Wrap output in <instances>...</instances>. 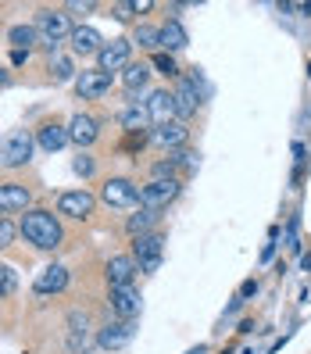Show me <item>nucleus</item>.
I'll return each mask as SVG.
<instances>
[{
    "instance_id": "f3484780",
    "label": "nucleus",
    "mask_w": 311,
    "mask_h": 354,
    "mask_svg": "<svg viewBox=\"0 0 311 354\" xmlns=\"http://www.w3.org/2000/svg\"><path fill=\"white\" fill-rule=\"evenodd\" d=\"M90 344H93V337H90V322H86V315L72 311V315H68V351H72V354H86Z\"/></svg>"
},
{
    "instance_id": "39448f33",
    "label": "nucleus",
    "mask_w": 311,
    "mask_h": 354,
    "mask_svg": "<svg viewBox=\"0 0 311 354\" xmlns=\"http://www.w3.org/2000/svg\"><path fill=\"white\" fill-rule=\"evenodd\" d=\"M164 254V236L161 233H147V236H136L133 240V261L140 272H158Z\"/></svg>"
},
{
    "instance_id": "72a5a7b5",
    "label": "nucleus",
    "mask_w": 311,
    "mask_h": 354,
    "mask_svg": "<svg viewBox=\"0 0 311 354\" xmlns=\"http://www.w3.org/2000/svg\"><path fill=\"white\" fill-rule=\"evenodd\" d=\"M254 294H258V283H254V279H247V283L240 286V301H243V297H254Z\"/></svg>"
},
{
    "instance_id": "cd10ccee",
    "label": "nucleus",
    "mask_w": 311,
    "mask_h": 354,
    "mask_svg": "<svg viewBox=\"0 0 311 354\" xmlns=\"http://www.w3.org/2000/svg\"><path fill=\"white\" fill-rule=\"evenodd\" d=\"M151 65H154L161 75L179 79V65H176V57H172V54H164V50H161V54H154V57H151Z\"/></svg>"
},
{
    "instance_id": "a878e982",
    "label": "nucleus",
    "mask_w": 311,
    "mask_h": 354,
    "mask_svg": "<svg viewBox=\"0 0 311 354\" xmlns=\"http://www.w3.org/2000/svg\"><path fill=\"white\" fill-rule=\"evenodd\" d=\"M8 39H11L15 50H32V47L39 44V32H36V26H15V29L8 32Z\"/></svg>"
},
{
    "instance_id": "423d86ee",
    "label": "nucleus",
    "mask_w": 311,
    "mask_h": 354,
    "mask_svg": "<svg viewBox=\"0 0 311 354\" xmlns=\"http://www.w3.org/2000/svg\"><path fill=\"white\" fill-rule=\"evenodd\" d=\"M179 194H182V183L179 179H151L147 186H140V204L161 212V207H169Z\"/></svg>"
},
{
    "instance_id": "ddd939ff",
    "label": "nucleus",
    "mask_w": 311,
    "mask_h": 354,
    "mask_svg": "<svg viewBox=\"0 0 311 354\" xmlns=\"http://www.w3.org/2000/svg\"><path fill=\"white\" fill-rule=\"evenodd\" d=\"M108 304H111V311H115L118 319H136L143 297H140L136 286H115L111 294H108Z\"/></svg>"
},
{
    "instance_id": "7c9ffc66",
    "label": "nucleus",
    "mask_w": 311,
    "mask_h": 354,
    "mask_svg": "<svg viewBox=\"0 0 311 354\" xmlns=\"http://www.w3.org/2000/svg\"><path fill=\"white\" fill-rule=\"evenodd\" d=\"M15 236H18V225H11L8 218H0V251H4V247H11Z\"/></svg>"
},
{
    "instance_id": "aec40b11",
    "label": "nucleus",
    "mask_w": 311,
    "mask_h": 354,
    "mask_svg": "<svg viewBox=\"0 0 311 354\" xmlns=\"http://www.w3.org/2000/svg\"><path fill=\"white\" fill-rule=\"evenodd\" d=\"M68 39H72V50H75V54H82V57L100 54V47H104V36H100L93 26H75Z\"/></svg>"
},
{
    "instance_id": "f03ea898",
    "label": "nucleus",
    "mask_w": 311,
    "mask_h": 354,
    "mask_svg": "<svg viewBox=\"0 0 311 354\" xmlns=\"http://www.w3.org/2000/svg\"><path fill=\"white\" fill-rule=\"evenodd\" d=\"M72 22H68V15L65 11H57V8H44V11H36V32H39V44H44L50 50V57L57 54V44H65V39L72 36Z\"/></svg>"
},
{
    "instance_id": "473e14b6",
    "label": "nucleus",
    "mask_w": 311,
    "mask_h": 354,
    "mask_svg": "<svg viewBox=\"0 0 311 354\" xmlns=\"http://www.w3.org/2000/svg\"><path fill=\"white\" fill-rule=\"evenodd\" d=\"M133 0H129V4H115V18H118V22H133Z\"/></svg>"
},
{
    "instance_id": "6e6552de",
    "label": "nucleus",
    "mask_w": 311,
    "mask_h": 354,
    "mask_svg": "<svg viewBox=\"0 0 311 354\" xmlns=\"http://www.w3.org/2000/svg\"><path fill=\"white\" fill-rule=\"evenodd\" d=\"M129 54H133V44L129 39H111V44H104L100 47V54H97V61H100V72H126L133 61H129Z\"/></svg>"
},
{
    "instance_id": "b1692460",
    "label": "nucleus",
    "mask_w": 311,
    "mask_h": 354,
    "mask_svg": "<svg viewBox=\"0 0 311 354\" xmlns=\"http://www.w3.org/2000/svg\"><path fill=\"white\" fill-rule=\"evenodd\" d=\"M186 44H190V36H186V29L176 22V18H169V22L161 26V47L164 54H172V50H182Z\"/></svg>"
},
{
    "instance_id": "c85d7f7f",
    "label": "nucleus",
    "mask_w": 311,
    "mask_h": 354,
    "mask_svg": "<svg viewBox=\"0 0 311 354\" xmlns=\"http://www.w3.org/2000/svg\"><path fill=\"white\" fill-rule=\"evenodd\" d=\"M18 290V276H15V268L11 265H0V297H11Z\"/></svg>"
},
{
    "instance_id": "393cba45",
    "label": "nucleus",
    "mask_w": 311,
    "mask_h": 354,
    "mask_svg": "<svg viewBox=\"0 0 311 354\" xmlns=\"http://www.w3.org/2000/svg\"><path fill=\"white\" fill-rule=\"evenodd\" d=\"M147 79H151V68L143 65V61H136V65H129L126 72H122V86H126L129 93H136V90L147 86Z\"/></svg>"
},
{
    "instance_id": "1a4fd4ad",
    "label": "nucleus",
    "mask_w": 311,
    "mask_h": 354,
    "mask_svg": "<svg viewBox=\"0 0 311 354\" xmlns=\"http://www.w3.org/2000/svg\"><path fill=\"white\" fill-rule=\"evenodd\" d=\"M93 207H97V197L90 190H68V194H61L57 197V215H65V218H90L93 215Z\"/></svg>"
},
{
    "instance_id": "f257e3e1",
    "label": "nucleus",
    "mask_w": 311,
    "mask_h": 354,
    "mask_svg": "<svg viewBox=\"0 0 311 354\" xmlns=\"http://www.w3.org/2000/svg\"><path fill=\"white\" fill-rule=\"evenodd\" d=\"M18 233L26 236V243L39 247V251H54V247H61V240H65L57 215L54 212H44V207H29V212L22 215Z\"/></svg>"
},
{
    "instance_id": "20e7f679",
    "label": "nucleus",
    "mask_w": 311,
    "mask_h": 354,
    "mask_svg": "<svg viewBox=\"0 0 311 354\" xmlns=\"http://www.w3.org/2000/svg\"><path fill=\"white\" fill-rule=\"evenodd\" d=\"M172 100H176V118H194L197 108H200V75H179L176 79V90H172Z\"/></svg>"
},
{
    "instance_id": "412c9836",
    "label": "nucleus",
    "mask_w": 311,
    "mask_h": 354,
    "mask_svg": "<svg viewBox=\"0 0 311 354\" xmlns=\"http://www.w3.org/2000/svg\"><path fill=\"white\" fill-rule=\"evenodd\" d=\"M36 143H39L47 154H54V151H61V147H65V143H72V140H68V129H65V126H57V122H44V126L36 129Z\"/></svg>"
},
{
    "instance_id": "e433bc0d",
    "label": "nucleus",
    "mask_w": 311,
    "mask_h": 354,
    "mask_svg": "<svg viewBox=\"0 0 311 354\" xmlns=\"http://www.w3.org/2000/svg\"><path fill=\"white\" fill-rule=\"evenodd\" d=\"M11 61H15V65H26V61H29V50H11Z\"/></svg>"
},
{
    "instance_id": "6ab92c4d",
    "label": "nucleus",
    "mask_w": 311,
    "mask_h": 354,
    "mask_svg": "<svg viewBox=\"0 0 311 354\" xmlns=\"http://www.w3.org/2000/svg\"><path fill=\"white\" fill-rule=\"evenodd\" d=\"M32 194L22 183H4L0 186V212H29Z\"/></svg>"
},
{
    "instance_id": "2eb2a0df",
    "label": "nucleus",
    "mask_w": 311,
    "mask_h": 354,
    "mask_svg": "<svg viewBox=\"0 0 311 354\" xmlns=\"http://www.w3.org/2000/svg\"><path fill=\"white\" fill-rule=\"evenodd\" d=\"M136 261L129 258V254H115L111 261H108V268H104V276H108V286L115 290V286H133V279H136Z\"/></svg>"
},
{
    "instance_id": "f704fd0d",
    "label": "nucleus",
    "mask_w": 311,
    "mask_h": 354,
    "mask_svg": "<svg viewBox=\"0 0 311 354\" xmlns=\"http://www.w3.org/2000/svg\"><path fill=\"white\" fill-rule=\"evenodd\" d=\"M97 4H93V0H72V4H68V11H93Z\"/></svg>"
},
{
    "instance_id": "f8f14e48",
    "label": "nucleus",
    "mask_w": 311,
    "mask_h": 354,
    "mask_svg": "<svg viewBox=\"0 0 311 354\" xmlns=\"http://www.w3.org/2000/svg\"><path fill=\"white\" fill-rule=\"evenodd\" d=\"M151 140L158 143L161 151H169V154H176V151H182L186 147V140H190V129H186V122H169V126H154V133H151Z\"/></svg>"
},
{
    "instance_id": "9d476101",
    "label": "nucleus",
    "mask_w": 311,
    "mask_h": 354,
    "mask_svg": "<svg viewBox=\"0 0 311 354\" xmlns=\"http://www.w3.org/2000/svg\"><path fill=\"white\" fill-rule=\"evenodd\" d=\"M133 337H136V322L133 319H118V322H108V326L97 333V344L104 351H122Z\"/></svg>"
},
{
    "instance_id": "c9c22d12",
    "label": "nucleus",
    "mask_w": 311,
    "mask_h": 354,
    "mask_svg": "<svg viewBox=\"0 0 311 354\" xmlns=\"http://www.w3.org/2000/svg\"><path fill=\"white\" fill-rule=\"evenodd\" d=\"M151 8H154L151 0H133V11H136V15H143V11H151Z\"/></svg>"
},
{
    "instance_id": "bb28decb",
    "label": "nucleus",
    "mask_w": 311,
    "mask_h": 354,
    "mask_svg": "<svg viewBox=\"0 0 311 354\" xmlns=\"http://www.w3.org/2000/svg\"><path fill=\"white\" fill-rule=\"evenodd\" d=\"M133 44H140V47H161V29H154V26H136Z\"/></svg>"
},
{
    "instance_id": "9b49d317",
    "label": "nucleus",
    "mask_w": 311,
    "mask_h": 354,
    "mask_svg": "<svg viewBox=\"0 0 311 354\" xmlns=\"http://www.w3.org/2000/svg\"><path fill=\"white\" fill-rule=\"evenodd\" d=\"M111 90V75L108 72H100V68H86V72H79L75 75V93L82 100H97Z\"/></svg>"
},
{
    "instance_id": "a211bd4d",
    "label": "nucleus",
    "mask_w": 311,
    "mask_h": 354,
    "mask_svg": "<svg viewBox=\"0 0 311 354\" xmlns=\"http://www.w3.org/2000/svg\"><path fill=\"white\" fill-rule=\"evenodd\" d=\"M65 286H68V268L65 265H47L44 272L36 276V283H32L36 294H61Z\"/></svg>"
},
{
    "instance_id": "0eeeda50",
    "label": "nucleus",
    "mask_w": 311,
    "mask_h": 354,
    "mask_svg": "<svg viewBox=\"0 0 311 354\" xmlns=\"http://www.w3.org/2000/svg\"><path fill=\"white\" fill-rule=\"evenodd\" d=\"M100 201L108 204V207H133L140 201V186L133 179L115 176V179H108V183L100 186Z\"/></svg>"
},
{
    "instance_id": "dca6fc26",
    "label": "nucleus",
    "mask_w": 311,
    "mask_h": 354,
    "mask_svg": "<svg viewBox=\"0 0 311 354\" xmlns=\"http://www.w3.org/2000/svg\"><path fill=\"white\" fill-rule=\"evenodd\" d=\"M97 136H100V126H97V118H90V115H72V122H68V140L75 143V147H90V143H97Z\"/></svg>"
},
{
    "instance_id": "5701e85b",
    "label": "nucleus",
    "mask_w": 311,
    "mask_h": 354,
    "mask_svg": "<svg viewBox=\"0 0 311 354\" xmlns=\"http://www.w3.org/2000/svg\"><path fill=\"white\" fill-rule=\"evenodd\" d=\"M158 212L154 207H140L136 215H129V222H126V229H129V236L136 240V236H147V233H154V225H158Z\"/></svg>"
},
{
    "instance_id": "4468645a",
    "label": "nucleus",
    "mask_w": 311,
    "mask_h": 354,
    "mask_svg": "<svg viewBox=\"0 0 311 354\" xmlns=\"http://www.w3.org/2000/svg\"><path fill=\"white\" fill-rule=\"evenodd\" d=\"M143 108H147V115H151L154 126H169V122H176V100H172L169 90H154Z\"/></svg>"
},
{
    "instance_id": "58836bf2",
    "label": "nucleus",
    "mask_w": 311,
    "mask_h": 354,
    "mask_svg": "<svg viewBox=\"0 0 311 354\" xmlns=\"http://www.w3.org/2000/svg\"><path fill=\"white\" fill-rule=\"evenodd\" d=\"M308 75H311V65H308Z\"/></svg>"
},
{
    "instance_id": "4c0bfd02",
    "label": "nucleus",
    "mask_w": 311,
    "mask_h": 354,
    "mask_svg": "<svg viewBox=\"0 0 311 354\" xmlns=\"http://www.w3.org/2000/svg\"><path fill=\"white\" fill-rule=\"evenodd\" d=\"M0 82H8V72L4 68H0Z\"/></svg>"
},
{
    "instance_id": "c756f323",
    "label": "nucleus",
    "mask_w": 311,
    "mask_h": 354,
    "mask_svg": "<svg viewBox=\"0 0 311 354\" xmlns=\"http://www.w3.org/2000/svg\"><path fill=\"white\" fill-rule=\"evenodd\" d=\"M50 72H54V79H72V75H75L72 61H68V57H61V54L50 57Z\"/></svg>"
},
{
    "instance_id": "7ed1b4c3",
    "label": "nucleus",
    "mask_w": 311,
    "mask_h": 354,
    "mask_svg": "<svg viewBox=\"0 0 311 354\" xmlns=\"http://www.w3.org/2000/svg\"><path fill=\"white\" fill-rule=\"evenodd\" d=\"M32 133L29 129H15L8 136H0V165L4 169H22V165H29L32 158Z\"/></svg>"
},
{
    "instance_id": "2f4dec72",
    "label": "nucleus",
    "mask_w": 311,
    "mask_h": 354,
    "mask_svg": "<svg viewBox=\"0 0 311 354\" xmlns=\"http://www.w3.org/2000/svg\"><path fill=\"white\" fill-rule=\"evenodd\" d=\"M72 169H75V176H93V158H86V154H79V158H75V165H72Z\"/></svg>"
},
{
    "instance_id": "4be33fe9",
    "label": "nucleus",
    "mask_w": 311,
    "mask_h": 354,
    "mask_svg": "<svg viewBox=\"0 0 311 354\" xmlns=\"http://www.w3.org/2000/svg\"><path fill=\"white\" fill-rule=\"evenodd\" d=\"M118 122H122V129H126V133H143V129H151V126H154L151 115H147V108H143L140 100L129 104V108L118 115Z\"/></svg>"
}]
</instances>
